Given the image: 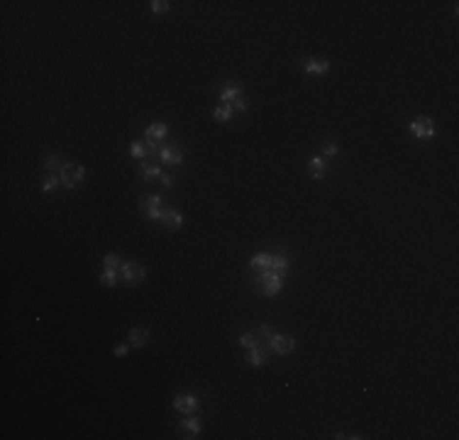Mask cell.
<instances>
[{
  "label": "cell",
  "instance_id": "6da1fadb",
  "mask_svg": "<svg viewBox=\"0 0 459 440\" xmlns=\"http://www.w3.org/2000/svg\"><path fill=\"white\" fill-rule=\"evenodd\" d=\"M83 174H86V169L81 164H64V169H61V186H66V188L78 186L83 181Z\"/></svg>",
  "mask_w": 459,
  "mask_h": 440
},
{
  "label": "cell",
  "instance_id": "7a4b0ae2",
  "mask_svg": "<svg viewBox=\"0 0 459 440\" xmlns=\"http://www.w3.org/2000/svg\"><path fill=\"white\" fill-rule=\"evenodd\" d=\"M120 274H122V279H125V284H127V286H137V284H142V281H144V277H147L144 267H142V264H134V262L122 264Z\"/></svg>",
  "mask_w": 459,
  "mask_h": 440
},
{
  "label": "cell",
  "instance_id": "3957f363",
  "mask_svg": "<svg viewBox=\"0 0 459 440\" xmlns=\"http://www.w3.org/2000/svg\"><path fill=\"white\" fill-rule=\"evenodd\" d=\"M410 132H413L418 140H430V137L435 135V125H432L430 118L420 115V118H415V120L410 122Z\"/></svg>",
  "mask_w": 459,
  "mask_h": 440
},
{
  "label": "cell",
  "instance_id": "277c9868",
  "mask_svg": "<svg viewBox=\"0 0 459 440\" xmlns=\"http://www.w3.org/2000/svg\"><path fill=\"white\" fill-rule=\"evenodd\" d=\"M269 347L274 350V352H279V355H288V352H293V347H296V340L291 338V335H271L269 338Z\"/></svg>",
  "mask_w": 459,
  "mask_h": 440
},
{
  "label": "cell",
  "instance_id": "5b68a950",
  "mask_svg": "<svg viewBox=\"0 0 459 440\" xmlns=\"http://www.w3.org/2000/svg\"><path fill=\"white\" fill-rule=\"evenodd\" d=\"M173 408H176L178 413L191 416V413H195V408H198V399H195L193 394H178V396L173 399Z\"/></svg>",
  "mask_w": 459,
  "mask_h": 440
},
{
  "label": "cell",
  "instance_id": "8992f818",
  "mask_svg": "<svg viewBox=\"0 0 459 440\" xmlns=\"http://www.w3.org/2000/svg\"><path fill=\"white\" fill-rule=\"evenodd\" d=\"M240 96H245V88H242L237 81H230V86H225V88L220 91V103H222V105H232Z\"/></svg>",
  "mask_w": 459,
  "mask_h": 440
},
{
  "label": "cell",
  "instance_id": "52a82bcc",
  "mask_svg": "<svg viewBox=\"0 0 459 440\" xmlns=\"http://www.w3.org/2000/svg\"><path fill=\"white\" fill-rule=\"evenodd\" d=\"M267 355H269V345H254V347H249V352H247V362L252 364V367H262L264 364V360H267Z\"/></svg>",
  "mask_w": 459,
  "mask_h": 440
},
{
  "label": "cell",
  "instance_id": "ba28073f",
  "mask_svg": "<svg viewBox=\"0 0 459 440\" xmlns=\"http://www.w3.org/2000/svg\"><path fill=\"white\" fill-rule=\"evenodd\" d=\"M303 71L306 74H327L330 71V61L327 59H306L303 61Z\"/></svg>",
  "mask_w": 459,
  "mask_h": 440
},
{
  "label": "cell",
  "instance_id": "9c48e42d",
  "mask_svg": "<svg viewBox=\"0 0 459 440\" xmlns=\"http://www.w3.org/2000/svg\"><path fill=\"white\" fill-rule=\"evenodd\" d=\"M159 159L164 164H183V152L173 149V147H161L159 149Z\"/></svg>",
  "mask_w": 459,
  "mask_h": 440
},
{
  "label": "cell",
  "instance_id": "30bf717a",
  "mask_svg": "<svg viewBox=\"0 0 459 440\" xmlns=\"http://www.w3.org/2000/svg\"><path fill=\"white\" fill-rule=\"evenodd\" d=\"M161 225L164 228H181L183 225V215L178 210H161Z\"/></svg>",
  "mask_w": 459,
  "mask_h": 440
},
{
  "label": "cell",
  "instance_id": "8fae6325",
  "mask_svg": "<svg viewBox=\"0 0 459 440\" xmlns=\"http://www.w3.org/2000/svg\"><path fill=\"white\" fill-rule=\"evenodd\" d=\"M308 171L313 179H323L327 174V161L323 157H313V159H308Z\"/></svg>",
  "mask_w": 459,
  "mask_h": 440
},
{
  "label": "cell",
  "instance_id": "7c38bea8",
  "mask_svg": "<svg viewBox=\"0 0 459 440\" xmlns=\"http://www.w3.org/2000/svg\"><path fill=\"white\" fill-rule=\"evenodd\" d=\"M149 338H152V335H149L147 328H132V330H130V345H132V347H144V345L149 342Z\"/></svg>",
  "mask_w": 459,
  "mask_h": 440
},
{
  "label": "cell",
  "instance_id": "4fadbf2b",
  "mask_svg": "<svg viewBox=\"0 0 459 440\" xmlns=\"http://www.w3.org/2000/svg\"><path fill=\"white\" fill-rule=\"evenodd\" d=\"M262 296H267V299H271V296H276L279 291H281V279H274V281H267V284H259V286H254Z\"/></svg>",
  "mask_w": 459,
  "mask_h": 440
},
{
  "label": "cell",
  "instance_id": "5bb4252c",
  "mask_svg": "<svg viewBox=\"0 0 459 440\" xmlns=\"http://www.w3.org/2000/svg\"><path fill=\"white\" fill-rule=\"evenodd\" d=\"M161 137H166V125L164 122H152L144 130V140H161Z\"/></svg>",
  "mask_w": 459,
  "mask_h": 440
},
{
  "label": "cell",
  "instance_id": "9a60e30c",
  "mask_svg": "<svg viewBox=\"0 0 459 440\" xmlns=\"http://www.w3.org/2000/svg\"><path fill=\"white\" fill-rule=\"evenodd\" d=\"M252 269H257V272H264V269H269L271 267V255H267V252H259V255H254L252 257Z\"/></svg>",
  "mask_w": 459,
  "mask_h": 440
},
{
  "label": "cell",
  "instance_id": "2e32d148",
  "mask_svg": "<svg viewBox=\"0 0 459 440\" xmlns=\"http://www.w3.org/2000/svg\"><path fill=\"white\" fill-rule=\"evenodd\" d=\"M288 267H291V262H288V257H286L284 252H279V255H271V267H269V269H274V272L284 274V272H286Z\"/></svg>",
  "mask_w": 459,
  "mask_h": 440
},
{
  "label": "cell",
  "instance_id": "e0dca14e",
  "mask_svg": "<svg viewBox=\"0 0 459 440\" xmlns=\"http://www.w3.org/2000/svg\"><path fill=\"white\" fill-rule=\"evenodd\" d=\"M181 430H186V433H191V438H195V435L200 433V420L191 413V418H186V420L181 423Z\"/></svg>",
  "mask_w": 459,
  "mask_h": 440
},
{
  "label": "cell",
  "instance_id": "ac0fdd59",
  "mask_svg": "<svg viewBox=\"0 0 459 440\" xmlns=\"http://www.w3.org/2000/svg\"><path fill=\"white\" fill-rule=\"evenodd\" d=\"M232 115H235V108H232V105H220V108H215V120H217V122H227Z\"/></svg>",
  "mask_w": 459,
  "mask_h": 440
},
{
  "label": "cell",
  "instance_id": "d6986e66",
  "mask_svg": "<svg viewBox=\"0 0 459 440\" xmlns=\"http://www.w3.org/2000/svg\"><path fill=\"white\" fill-rule=\"evenodd\" d=\"M142 176H144V181H152V179H159L161 176V169L156 166V164H142Z\"/></svg>",
  "mask_w": 459,
  "mask_h": 440
},
{
  "label": "cell",
  "instance_id": "ffe728a7",
  "mask_svg": "<svg viewBox=\"0 0 459 440\" xmlns=\"http://www.w3.org/2000/svg\"><path fill=\"white\" fill-rule=\"evenodd\" d=\"M147 152H149L147 142H132V147H130V154H132L134 159H144Z\"/></svg>",
  "mask_w": 459,
  "mask_h": 440
},
{
  "label": "cell",
  "instance_id": "44dd1931",
  "mask_svg": "<svg viewBox=\"0 0 459 440\" xmlns=\"http://www.w3.org/2000/svg\"><path fill=\"white\" fill-rule=\"evenodd\" d=\"M117 279H120V277H117V269H105V272L100 274V284H103V286H115Z\"/></svg>",
  "mask_w": 459,
  "mask_h": 440
},
{
  "label": "cell",
  "instance_id": "7402d4cb",
  "mask_svg": "<svg viewBox=\"0 0 459 440\" xmlns=\"http://www.w3.org/2000/svg\"><path fill=\"white\" fill-rule=\"evenodd\" d=\"M44 166H47L49 171H57V169L61 166V157H59V154H47V157H44ZM61 169H64V166H61Z\"/></svg>",
  "mask_w": 459,
  "mask_h": 440
},
{
  "label": "cell",
  "instance_id": "603a6c76",
  "mask_svg": "<svg viewBox=\"0 0 459 440\" xmlns=\"http://www.w3.org/2000/svg\"><path fill=\"white\" fill-rule=\"evenodd\" d=\"M240 345H245V347L249 350V347H254V345H259V342H257V335H254V333H242V335H240Z\"/></svg>",
  "mask_w": 459,
  "mask_h": 440
},
{
  "label": "cell",
  "instance_id": "cb8c5ba5",
  "mask_svg": "<svg viewBox=\"0 0 459 440\" xmlns=\"http://www.w3.org/2000/svg\"><path fill=\"white\" fill-rule=\"evenodd\" d=\"M59 183H61V179H59L57 174H52V176H47V179H44V183H42V188H44V191H52V188H57Z\"/></svg>",
  "mask_w": 459,
  "mask_h": 440
},
{
  "label": "cell",
  "instance_id": "d4e9b609",
  "mask_svg": "<svg viewBox=\"0 0 459 440\" xmlns=\"http://www.w3.org/2000/svg\"><path fill=\"white\" fill-rule=\"evenodd\" d=\"M171 10V3H166V0H154L152 3V13H166Z\"/></svg>",
  "mask_w": 459,
  "mask_h": 440
},
{
  "label": "cell",
  "instance_id": "484cf974",
  "mask_svg": "<svg viewBox=\"0 0 459 440\" xmlns=\"http://www.w3.org/2000/svg\"><path fill=\"white\" fill-rule=\"evenodd\" d=\"M103 264H105V269H117V264H120V257H117V255H105Z\"/></svg>",
  "mask_w": 459,
  "mask_h": 440
},
{
  "label": "cell",
  "instance_id": "4316f807",
  "mask_svg": "<svg viewBox=\"0 0 459 440\" xmlns=\"http://www.w3.org/2000/svg\"><path fill=\"white\" fill-rule=\"evenodd\" d=\"M144 213H147V218H152V220H161V208H159V205H149V208H144Z\"/></svg>",
  "mask_w": 459,
  "mask_h": 440
},
{
  "label": "cell",
  "instance_id": "83f0119b",
  "mask_svg": "<svg viewBox=\"0 0 459 440\" xmlns=\"http://www.w3.org/2000/svg\"><path fill=\"white\" fill-rule=\"evenodd\" d=\"M159 203H161V198H159L156 193H152V196H147V198H144L142 208H149V205H159Z\"/></svg>",
  "mask_w": 459,
  "mask_h": 440
},
{
  "label": "cell",
  "instance_id": "f1b7e54d",
  "mask_svg": "<svg viewBox=\"0 0 459 440\" xmlns=\"http://www.w3.org/2000/svg\"><path fill=\"white\" fill-rule=\"evenodd\" d=\"M232 108H235V110H247V108H249V103H247V98H245V96H240V98L232 103Z\"/></svg>",
  "mask_w": 459,
  "mask_h": 440
},
{
  "label": "cell",
  "instance_id": "f546056e",
  "mask_svg": "<svg viewBox=\"0 0 459 440\" xmlns=\"http://www.w3.org/2000/svg\"><path fill=\"white\" fill-rule=\"evenodd\" d=\"M254 335H257V338H271V335H274V330H271V325H262V328H259Z\"/></svg>",
  "mask_w": 459,
  "mask_h": 440
},
{
  "label": "cell",
  "instance_id": "4dcf8cb0",
  "mask_svg": "<svg viewBox=\"0 0 459 440\" xmlns=\"http://www.w3.org/2000/svg\"><path fill=\"white\" fill-rule=\"evenodd\" d=\"M159 181H161L166 188H171V186L176 183V179H173V176H169V174H161V176H159Z\"/></svg>",
  "mask_w": 459,
  "mask_h": 440
},
{
  "label": "cell",
  "instance_id": "1f68e13d",
  "mask_svg": "<svg viewBox=\"0 0 459 440\" xmlns=\"http://www.w3.org/2000/svg\"><path fill=\"white\" fill-rule=\"evenodd\" d=\"M323 154H325V157H335V154H337V144H332V142H330V144H325Z\"/></svg>",
  "mask_w": 459,
  "mask_h": 440
},
{
  "label": "cell",
  "instance_id": "d6a6232c",
  "mask_svg": "<svg viewBox=\"0 0 459 440\" xmlns=\"http://www.w3.org/2000/svg\"><path fill=\"white\" fill-rule=\"evenodd\" d=\"M127 350H130V345H117V347H115V357H125Z\"/></svg>",
  "mask_w": 459,
  "mask_h": 440
}]
</instances>
